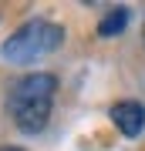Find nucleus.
<instances>
[{
	"instance_id": "obj_3",
	"label": "nucleus",
	"mask_w": 145,
	"mask_h": 151,
	"mask_svg": "<svg viewBox=\"0 0 145 151\" xmlns=\"http://www.w3.org/2000/svg\"><path fill=\"white\" fill-rule=\"evenodd\" d=\"M108 118H111V124L125 138H138L142 128H145V104L142 101H115Z\"/></svg>"
},
{
	"instance_id": "obj_2",
	"label": "nucleus",
	"mask_w": 145,
	"mask_h": 151,
	"mask_svg": "<svg viewBox=\"0 0 145 151\" xmlns=\"http://www.w3.org/2000/svg\"><path fill=\"white\" fill-rule=\"evenodd\" d=\"M61 44H64V27L34 17V20H27L24 27H17L10 37L0 44V57L7 64H31V60L58 50Z\"/></svg>"
},
{
	"instance_id": "obj_5",
	"label": "nucleus",
	"mask_w": 145,
	"mask_h": 151,
	"mask_svg": "<svg viewBox=\"0 0 145 151\" xmlns=\"http://www.w3.org/2000/svg\"><path fill=\"white\" fill-rule=\"evenodd\" d=\"M0 151H20V148H0Z\"/></svg>"
},
{
	"instance_id": "obj_1",
	"label": "nucleus",
	"mask_w": 145,
	"mask_h": 151,
	"mask_svg": "<svg viewBox=\"0 0 145 151\" xmlns=\"http://www.w3.org/2000/svg\"><path fill=\"white\" fill-rule=\"evenodd\" d=\"M54 94H58V77L54 74H27L24 81L14 84L10 91V118L20 131L27 134H37V131L47 128L51 111H54Z\"/></svg>"
},
{
	"instance_id": "obj_4",
	"label": "nucleus",
	"mask_w": 145,
	"mask_h": 151,
	"mask_svg": "<svg viewBox=\"0 0 145 151\" xmlns=\"http://www.w3.org/2000/svg\"><path fill=\"white\" fill-rule=\"evenodd\" d=\"M128 24H132V10L128 7H111V10L98 20V37H118Z\"/></svg>"
}]
</instances>
